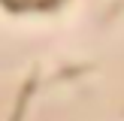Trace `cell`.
Listing matches in <instances>:
<instances>
[{"mask_svg":"<svg viewBox=\"0 0 124 121\" xmlns=\"http://www.w3.org/2000/svg\"><path fill=\"white\" fill-rule=\"evenodd\" d=\"M3 6H9V9H18V12H27V9H52L54 3H61V0H0Z\"/></svg>","mask_w":124,"mask_h":121,"instance_id":"obj_1","label":"cell"}]
</instances>
